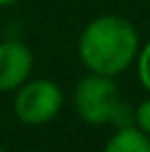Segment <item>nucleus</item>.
I'll list each match as a JSON object with an SVG mask.
<instances>
[{"mask_svg":"<svg viewBox=\"0 0 150 152\" xmlns=\"http://www.w3.org/2000/svg\"><path fill=\"white\" fill-rule=\"evenodd\" d=\"M132 124H135L141 132H146L150 137V97L143 99L135 108V113H132Z\"/></svg>","mask_w":150,"mask_h":152,"instance_id":"0eeeda50","label":"nucleus"},{"mask_svg":"<svg viewBox=\"0 0 150 152\" xmlns=\"http://www.w3.org/2000/svg\"><path fill=\"white\" fill-rule=\"evenodd\" d=\"M0 152H4V150H2V148H0Z\"/></svg>","mask_w":150,"mask_h":152,"instance_id":"1a4fd4ad","label":"nucleus"},{"mask_svg":"<svg viewBox=\"0 0 150 152\" xmlns=\"http://www.w3.org/2000/svg\"><path fill=\"white\" fill-rule=\"evenodd\" d=\"M62 104H64V95L55 82L33 80L20 86L18 95L13 99V110L22 124L42 126L49 124L60 113Z\"/></svg>","mask_w":150,"mask_h":152,"instance_id":"7ed1b4c3","label":"nucleus"},{"mask_svg":"<svg viewBox=\"0 0 150 152\" xmlns=\"http://www.w3.org/2000/svg\"><path fill=\"white\" fill-rule=\"evenodd\" d=\"M77 51L91 73L115 77L137 57L139 35L135 24L124 15H100L82 31Z\"/></svg>","mask_w":150,"mask_h":152,"instance_id":"f257e3e1","label":"nucleus"},{"mask_svg":"<svg viewBox=\"0 0 150 152\" xmlns=\"http://www.w3.org/2000/svg\"><path fill=\"white\" fill-rule=\"evenodd\" d=\"M137 75L143 88L150 93V42H146L143 49L137 53Z\"/></svg>","mask_w":150,"mask_h":152,"instance_id":"423d86ee","label":"nucleus"},{"mask_svg":"<svg viewBox=\"0 0 150 152\" xmlns=\"http://www.w3.org/2000/svg\"><path fill=\"white\" fill-rule=\"evenodd\" d=\"M33 71V53L18 40L0 42V93L15 91Z\"/></svg>","mask_w":150,"mask_h":152,"instance_id":"20e7f679","label":"nucleus"},{"mask_svg":"<svg viewBox=\"0 0 150 152\" xmlns=\"http://www.w3.org/2000/svg\"><path fill=\"white\" fill-rule=\"evenodd\" d=\"M75 110L91 126H104V124H115L117 128L132 124V113L128 104L121 102L117 84L113 77L91 73L84 80H80L75 88Z\"/></svg>","mask_w":150,"mask_h":152,"instance_id":"f03ea898","label":"nucleus"},{"mask_svg":"<svg viewBox=\"0 0 150 152\" xmlns=\"http://www.w3.org/2000/svg\"><path fill=\"white\" fill-rule=\"evenodd\" d=\"M104 152H150V137L141 132L135 124L121 126L108 139Z\"/></svg>","mask_w":150,"mask_h":152,"instance_id":"39448f33","label":"nucleus"},{"mask_svg":"<svg viewBox=\"0 0 150 152\" xmlns=\"http://www.w3.org/2000/svg\"><path fill=\"white\" fill-rule=\"evenodd\" d=\"M15 2H18V0H0V7H11Z\"/></svg>","mask_w":150,"mask_h":152,"instance_id":"6e6552de","label":"nucleus"}]
</instances>
